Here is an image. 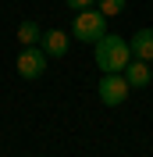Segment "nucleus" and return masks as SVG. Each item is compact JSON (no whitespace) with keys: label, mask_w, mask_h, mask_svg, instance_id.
<instances>
[{"label":"nucleus","mask_w":153,"mask_h":157,"mask_svg":"<svg viewBox=\"0 0 153 157\" xmlns=\"http://www.w3.org/2000/svg\"><path fill=\"white\" fill-rule=\"evenodd\" d=\"M125 78H128V86H132V89H146V86H150V78H153V71H150V61H139V57H132V64L125 68Z\"/></svg>","instance_id":"obj_5"},{"label":"nucleus","mask_w":153,"mask_h":157,"mask_svg":"<svg viewBox=\"0 0 153 157\" xmlns=\"http://www.w3.org/2000/svg\"><path fill=\"white\" fill-rule=\"evenodd\" d=\"M18 39H21V47H36L39 39H43V32H39L36 21H21L18 25Z\"/></svg>","instance_id":"obj_8"},{"label":"nucleus","mask_w":153,"mask_h":157,"mask_svg":"<svg viewBox=\"0 0 153 157\" xmlns=\"http://www.w3.org/2000/svg\"><path fill=\"white\" fill-rule=\"evenodd\" d=\"M100 100H103L107 107H121L125 100H128V93H132V86H128V78H125V71H107L103 78H100Z\"/></svg>","instance_id":"obj_3"},{"label":"nucleus","mask_w":153,"mask_h":157,"mask_svg":"<svg viewBox=\"0 0 153 157\" xmlns=\"http://www.w3.org/2000/svg\"><path fill=\"white\" fill-rule=\"evenodd\" d=\"M128 47H132V57H139V61H153V29H139V32H132Z\"/></svg>","instance_id":"obj_6"},{"label":"nucleus","mask_w":153,"mask_h":157,"mask_svg":"<svg viewBox=\"0 0 153 157\" xmlns=\"http://www.w3.org/2000/svg\"><path fill=\"white\" fill-rule=\"evenodd\" d=\"M68 32H61V29H50V32H43V50H47V57H64L68 54Z\"/></svg>","instance_id":"obj_7"},{"label":"nucleus","mask_w":153,"mask_h":157,"mask_svg":"<svg viewBox=\"0 0 153 157\" xmlns=\"http://www.w3.org/2000/svg\"><path fill=\"white\" fill-rule=\"evenodd\" d=\"M18 75L21 78H39L43 71H47V64H50V57H47V50L43 47H21V54H18Z\"/></svg>","instance_id":"obj_4"},{"label":"nucleus","mask_w":153,"mask_h":157,"mask_svg":"<svg viewBox=\"0 0 153 157\" xmlns=\"http://www.w3.org/2000/svg\"><path fill=\"white\" fill-rule=\"evenodd\" d=\"M64 4H68V7H78V11H86V7H93L96 0H64Z\"/></svg>","instance_id":"obj_10"},{"label":"nucleus","mask_w":153,"mask_h":157,"mask_svg":"<svg viewBox=\"0 0 153 157\" xmlns=\"http://www.w3.org/2000/svg\"><path fill=\"white\" fill-rule=\"evenodd\" d=\"M93 61H96V68L103 71H125L128 64H132V47H128V39L121 36H100L93 43Z\"/></svg>","instance_id":"obj_1"},{"label":"nucleus","mask_w":153,"mask_h":157,"mask_svg":"<svg viewBox=\"0 0 153 157\" xmlns=\"http://www.w3.org/2000/svg\"><path fill=\"white\" fill-rule=\"evenodd\" d=\"M96 4H100V11H103L107 18H110V14H121V11H125V0H96Z\"/></svg>","instance_id":"obj_9"},{"label":"nucleus","mask_w":153,"mask_h":157,"mask_svg":"<svg viewBox=\"0 0 153 157\" xmlns=\"http://www.w3.org/2000/svg\"><path fill=\"white\" fill-rule=\"evenodd\" d=\"M71 36L82 39V43H96L100 36H107V14L103 11H93V7L78 11L75 21H71Z\"/></svg>","instance_id":"obj_2"}]
</instances>
